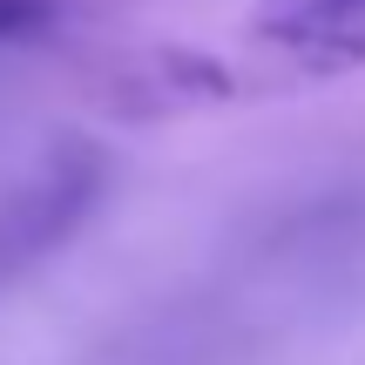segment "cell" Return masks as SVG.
Returning a JSON list of instances; mask_svg holds the SVG:
<instances>
[{"label":"cell","instance_id":"3957f363","mask_svg":"<svg viewBox=\"0 0 365 365\" xmlns=\"http://www.w3.org/2000/svg\"><path fill=\"white\" fill-rule=\"evenodd\" d=\"M61 27V0H0V41H41Z\"/></svg>","mask_w":365,"mask_h":365},{"label":"cell","instance_id":"7a4b0ae2","mask_svg":"<svg viewBox=\"0 0 365 365\" xmlns=\"http://www.w3.org/2000/svg\"><path fill=\"white\" fill-rule=\"evenodd\" d=\"M88 190H95V163L88 156H68V163H54V170H41V182H27V190L0 210V271L34 257L41 244H54V237L81 217Z\"/></svg>","mask_w":365,"mask_h":365},{"label":"cell","instance_id":"6da1fadb","mask_svg":"<svg viewBox=\"0 0 365 365\" xmlns=\"http://www.w3.org/2000/svg\"><path fill=\"white\" fill-rule=\"evenodd\" d=\"M250 34L304 75L365 68V0H257Z\"/></svg>","mask_w":365,"mask_h":365}]
</instances>
